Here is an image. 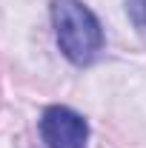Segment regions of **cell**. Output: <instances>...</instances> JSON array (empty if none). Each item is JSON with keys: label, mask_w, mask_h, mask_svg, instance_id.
Instances as JSON below:
<instances>
[{"label": "cell", "mask_w": 146, "mask_h": 148, "mask_svg": "<svg viewBox=\"0 0 146 148\" xmlns=\"http://www.w3.org/2000/svg\"><path fill=\"white\" fill-rule=\"evenodd\" d=\"M40 137L49 148H83L89 137V125L72 108L52 106L40 117Z\"/></svg>", "instance_id": "2"}, {"label": "cell", "mask_w": 146, "mask_h": 148, "mask_svg": "<svg viewBox=\"0 0 146 148\" xmlns=\"http://www.w3.org/2000/svg\"><path fill=\"white\" fill-rule=\"evenodd\" d=\"M129 14L135 20V26L146 29V0H129Z\"/></svg>", "instance_id": "3"}, {"label": "cell", "mask_w": 146, "mask_h": 148, "mask_svg": "<svg viewBox=\"0 0 146 148\" xmlns=\"http://www.w3.org/2000/svg\"><path fill=\"white\" fill-rule=\"evenodd\" d=\"M52 20L60 51L74 66H86L103 49V29L80 0H55L52 3Z\"/></svg>", "instance_id": "1"}]
</instances>
